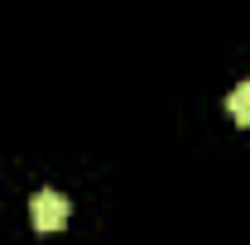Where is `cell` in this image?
<instances>
[{
    "instance_id": "cell-1",
    "label": "cell",
    "mask_w": 250,
    "mask_h": 245,
    "mask_svg": "<svg viewBox=\"0 0 250 245\" xmlns=\"http://www.w3.org/2000/svg\"><path fill=\"white\" fill-rule=\"evenodd\" d=\"M67 197L62 192H34V202H29V221H34V231H62L67 226Z\"/></svg>"
},
{
    "instance_id": "cell-2",
    "label": "cell",
    "mask_w": 250,
    "mask_h": 245,
    "mask_svg": "<svg viewBox=\"0 0 250 245\" xmlns=\"http://www.w3.org/2000/svg\"><path fill=\"white\" fill-rule=\"evenodd\" d=\"M226 111H231V121H236V125H250V82H241L236 92L226 96Z\"/></svg>"
}]
</instances>
